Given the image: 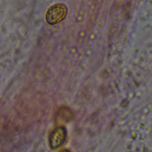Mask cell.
Here are the masks:
<instances>
[{"instance_id": "obj_1", "label": "cell", "mask_w": 152, "mask_h": 152, "mask_svg": "<svg viewBox=\"0 0 152 152\" xmlns=\"http://www.w3.org/2000/svg\"><path fill=\"white\" fill-rule=\"evenodd\" d=\"M67 8L64 4H58L51 6L46 12V20L49 24L54 25L62 21L66 17Z\"/></svg>"}, {"instance_id": "obj_2", "label": "cell", "mask_w": 152, "mask_h": 152, "mask_svg": "<svg viewBox=\"0 0 152 152\" xmlns=\"http://www.w3.org/2000/svg\"><path fill=\"white\" fill-rule=\"evenodd\" d=\"M67 135L66 129L64 126L55 128L50 134L49 144L52 148H56L62 145L65 141Z\"/></svg>"}]
</instances>
